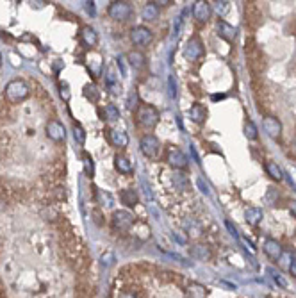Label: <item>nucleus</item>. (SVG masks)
Wrapping results in <instances>:
<instances>
[{
  "label": "nucleus",
  "mask_w": 296,
  "mask_h": 298,
  "mask_svg": "<svg viewBox=\"0 0 296 298\" xmlns=\"http://www.w3.org/2000/svg\"><path fill=\"white\" fill-rule=\"evenodd\" d=\"M252 89H254V97L259 104V111H264L270 105V86L262 80V77H254Z\"/></svg>",
  "instance_id": "nucleus-6"
},
{
  "label": "nucleus",
  "mask_w": 296,
  "mask_h": 298,
  "mask_svg": "<svg viewBox=\"0 0 296 298\" xmlns=\"http://www.w3.org/2000/svg\"><path fill=\"white\" fill-rule=\"evenodd\" d=\"M115 168L119 173H123V175H130V173L134 172V166H132L130 159L127 156H123V154H116L115 156Z\"/></svg>",
  "instance_id": "nucleus-20"
},
{
  "label": "nucleus",
  "mask_w": 296,
  "mask_h": 298,
  "mask_svg": "<svg viewBox=\"0 0 296 298\" xmlns=\"http://www.w3.org/2000/svg\"><path fill=\"white\" fill-rule=\"evenodd\" d=\"M29 93H31V89H29V86L23 80H11L5 86L4 97L9 104H20V102H23L29 97Z\"/></svg>",
  "instance_id": "nucleus-3"
},
{
  "label": "nucleus",
  "mask_w": 296,
  "mask_h": 298,
  "mask_svg": "<svg viewBox=\"0 0 296 298\" xmlns=\"http://www.w3.org/2000/svg\"><path fill=\"white\" fill-rule=\"evenodd\" d=\"M154 4L159 7V5H170V4H173V2H172V0H156Z\"/></svg>",
  "instance_id": "nucleus-45"
},
{
  "label": "nucleus",
  "mask_w": 296,
  "mask_h": 298,
  "mask_svg": "<svg viewBox=\"0 0 296 298\" xmlns=\"http://www.w3.org/2000/svg\"><path fill=\"white\" fill-rule=\"evenodd\" d=\"M175 238H177V239L180 241V243H186V241H187V238H184V236H182L180 232H175Z\"/></svg>",
  "instance_id": "nucleus-48"
},
{
  "label": "nucleus",
  "mask_w": 296,
  "mask_h": 298,
  "mask_svg": "<svg viewBox=\"0 0 296 298\" xmlns=\"http://www.w3.org/2000/svg\"><path fill=\"white\" fill-rule=\"evenodd\" d=\"M173 180H175V184H177V188H182L184 191L186 189H189V184H187V177L184 175V173H175V177H173Z\"/></svg>",
  "instance_id": "nucleus-37"
},
{
  "label": "nucleus",
  "mask_w": 296,
  "mask_h": 298,
  "mask_svg": "<svg viewBox=\"0 0 296 298\" xmlns=\"http://www.w3.org/2000/svg\"><path fill=\"white\" fill-rule=\"evenodd\" d=\"M136 225V216L127 209H119L113 213V218H111V227L116 232H129L132 230V227Z\"/></svg>",
  "instance_id": "nucleus-4"
},
{
  "label": "nucleus",
  "mask_w": 296,
  "mask_h": 298,
  "mask_svg": "<svg viewBox=\"0 0 296 298\" xmlns=\"http://www.w3.org/2000/svg\"><path fill=\"white\" fill-rule=\"evenodd\" d=\"M276 199H278V193H276L275 188H270V191H268V195H266V204L268 205H275L276 204Z\"/></svg>",
  "instance_id": "nucleus-39"
},
{
  "label": "nucleus",
  "mask_w": 296,
  "mask_h": 298,
  "mask_svg": "<svg viewBox=\"0 0 296 298\" xmlns=\"http://www.w3.org/2000/svg\"><path fill=\"white\" fill-rule=\"evenodd\" d=\"M273 278H275L276 282L280 284V286H286V282H284V278L280 277V275H278V273H276V275H273Z\"/></svg>",
  "instance_id": "nucleus-47"
},
{
  "label": "nucleus",
  "mask_w": 296,
  "mask_h": 298,
  "mask_svg": "<svg viewBox=\"0 0 296 298\" xmlns=\"http://www.w3.org/2000/svg\"><path fill=\"white\" fill-rule=\"evenodd\" d=\"M216 29H218L219 38H223V40H227V41H234L236 40V29L232 25H229L227 21L219 20L218 23H216Z\"/></svg>",
  "instance_id": "nucleus-21"
},
{
  "label": "nucleus",
  "mask_w": 296,
  "mask_h": 298,
  "mask_svg": "<svg viewBox=\"0 0 296 298\" xmlns=\"http://www.w3.org/2000/svg\"><path fill=\"white\" fill-rule=\"evenodd\" d=\"M214 9H216V13H218L219 16H225L230 9V2H216Z\"/></svg>",
  "instance_id": "nucleus-38"
},
{
  "label": "nucleus",
  "mask_w": 296,
  "mask_h": 298,
  "mask_svg": "<svg viewBox=\"0 0 296 298\" xmlns=\"http://www.w3.org/2000/svg\"><path fill=\"white\" fill-rule=\"evenodd\" d=\"M164 157H166L168 164L172 168H175V170H184V168H187V157L180 148L170 145L164 150Z\"/></svg>",
  "instance_id": "nucleus-8"
},
{
  "label": "nucleus",
  "mask_w": 296,
  "mask_h": 298,
  "mask_svg": "<svg viewBox=\"0 0 296 298\" xmlns=\"http://www.w3.org/2000/svg\"><path fill=\"white\" fill-rule=\"evenodd\" d=\"M139 148L145 157H148V159H157L159 154H161V141L154 134H145V136L141 138Z\"/></svg>",
  "instance_id": "nucleus-7"
},
{
  "label": "nucleus",
  "mask_w": 296,
  "mask_h": 298,
  "mask_svg": "<svg viewBox=\"0 0 296 298\" xmlns=\"http://www.w3.org/2000/svg\"><path fill=\"white\" fill-rule=\"evenodd\" d=\"M107 132H109V141L113 147L125 148L129 145V136H127V132L118 131V129H109Z\"/></svg>",
  "instance_id": "nucleus-18"
},
{
  "label": "nucleus",
  "mask_w": 296,
  "mask_h": 298,
  "mask_svg": "<svg viewBox=\"0 0 296 298\" xmlns=\"http://www.w3.org/2000/svg\"><path fill=\"white\" fill-rule=\"evenodd\" d=\"M130 40L136 47H148L154 40V32L145 25H138L130 31Z\"/></svg>",
  "instance_id": "nucleus-9"
},
{
  "label": "nucleus",
  "mask_w": 296,
  "mask_h": 298,
  "mask_svg": "<svg viewBox=\"0 0 296 298\" xmlns=\"http://www.w3.org/2000/svg\"><path fill=\"white\" fill-rule=\"evenodd\" d=\"M264 170H266V173L270 175L273 180H276V182H280L282 179H284V173H282V168L276 164V162H271V161H268L264 164Z\"/></svg>",
  "instance_id": "nucleus-28"
},
{
  "label": "nucleus",
  "mask_w": 296,
  "mask_h": 298,
  "mask_svg": "<svg viewBox=\"0 0 296 298\" xmlns=\"http://www.w3.org/2000/svg\"><path fill=\"white\" fill-rule=\"evenodd\" d=\"M115 262H116V256H115V252H113V250H107V252H104V254L100 256V264H102V266L109 268V266H113Z\"/></svg>",
  "instance_id": "nucleus-33"
},
{
  "label": "nucleus",
  "mask_w": 296,
  "mask_h": 298,
  "mask_svg": "<svg viewBox=\"0 0 296 298\" xmlns=\"http://www.w3.org/2000/svg\"><path fill=\"white\" fill-rule=\"evenodd\" d=\"M189 254H191L193 259H197V261H203L207 262L213 259V252L209 248L207 245H203V243H197V245H193L189 248Z\"/></svg>",
  "instance_id": "nucleus-15"
},
{
  "label": "nucleus",
  "mask_w": 296,
  "mask_h": 298,
  "mask_svg": "<svg viewBox=\"0 0 296 298\" xmlns=\"http://www.w3.org/2000/svg\"><path fill=\"white\" fill-rule=\"evenodd\" d=\"M80 43H82L86 48H95L97 47V43H99V36H97V32H95L93 27H82L80 29Z\"/></svg>",
  "instance_id": "nucleus-16"
},
{
  "label": "nucleus",
  "mask_w": 296,
  "mask_h": 298,
  "mask_svg": "<svg viewBox=\"0 0 296 298\" xmlns=\"http://www.w3.org/2000/svg\"><path fill=\"white\" fill-rule=\"evenodd\" d=\"M100 115L104 116L102 120H109V121H116L119 118V111L116 105L109 104V105H105V109L104 111H100Z\"/></svg>",
  "instance_id": "nucleus-29"
},
{
  "label": "nucleus",
  "mask_w": 296,
  "mask_h": 298,
  "mask_svg": "<svg viewBox=\"0 0 296 298\" xmlns=\"http://www.w3.org/2000/svg\"><path fill=\"white\" fill-rule=\"evenodd\" d=\"M119 200H121V204H123L125 207H136L138 202H139V197L136 193V189L127 188L119 193Z\"/></svg>",
  "instance_id": "nucleus-22"
},
{
  "label": "nucleus",
  "mask_w": 296,
  "mask_h": 298,
  "mask_svg": "<svg viewBox=\"0 0 296 298\" xmlns=\"http://www.w3.org/2000/svg\"><path fill=\"white\" fill-rule=\"evenodd\" d=\"M127 59H129L130 66H132V68H136V70L143 68V66L146 64L145 54L139 52V50H132V52H129V54H127Z\"/></svg>",
  "instance_id": "nucleus-24"
},
{
  "label": "nucleus",
  "mask_w": 296,
  "mask_h": 298,
  "mask_svg": "<svg viewBox=\"0 0 296 298\" xmlns=\"http://www.w3.org/2000/svg\"><path fill=\"white\" fill-rule=\"evenodd\" d=\"M136 102H138V91H132V93H130V99H129V109H138V105L139 104H136Z\"/></svg>",
  "instance_id": "nucleus-40"
},
{
  "label": "nucleus",
  "mask_w": 296,
  "mask_h": 298,
  "mask_svg": "<svg viewBox=\"0 0 296 298\" xmlns=\"http://www.w3.org/2000/svg\"><path fill=\"white\" fill-rule=\"evenodd\" d=\"M45 131H47V136L56 143L64 141V138H66V129H64V125L58 120L48 121L47 127H45Z\"/></svg>",
  "instance_id": "nucleus-12"
},
{
  "label": "nucleus",
  "mask_w": 296,
  "mask_h": 298,
  "mask_svg": "<svg viewBox=\"0 0 296 298\" xmlns=\"http://www.w3.org/2000/svg\"><path fill=\"white\" fill-rule=\"evenodd\" d=\"M207 288L198 282L187 284V288L184 289V298H207Z\"/></svg>",
  "instance_id": "nucleus-19"
},
{
  "label": "nucleus",
  "mask_w": 296,
  "mask_h": 298,
  "mask_svg": "<svg viewBox=\"0 0 296 298\" xmlns=\"http://www.w3.org/2000/svg\"><path fill=\"white\" fill-rule=\"evenodd\" d=\"M262 129H264L266 134L270 138H273V139H278V138L282 136V123L278 118H275V116H266L264 121H262Z\"/></svg>",
  "instance_id": "nucleus-13"
},
{
  "label": "nucleus",
  "mask_w": 296,
  "mask_h": 298,
  "mask_svg": "<svg viewBox=\"0 0 296 298\" xmlns=\"http://www.w3.org/2000/svg\"><path fill=\"white\" fill-rule=\"evenodd\" d=\"M118 298H139V295L134 293V291H121L118 295Z\"/></svg>",
  "instance_id": "nucleus-42"
},
{
  "label": "nucleus",
  "mask_w": 296,
  "mask_h": 298,
  "mask_svg": "<svg viewBox=\"0 0 296 298\" xmlns=\"http://www.w3.org/2000/svg\"><path fill=\"white\" fill-rule=\"evenodd\" d=\"M189 118L195 123H203V121L207 120V109L202 104H193L189 107Z\"/></svg>",
  "instance_id": "nucleus-23"
},
{
  "label": "nucleus",
  "mask_w": 296,
  "mask_h": 298,
  "mask_svg": "<svg viewBox=\"0 0 296 298\" xmlns=\"http://www.w3.org/2000/svg\"><path fill=\"white\" fill-rule=\"evenodd\" d=\"M262 209H259V207H248V209L244 211V218H246V221H248L250 225H254V227H257V225L262 221Z\"/></svg>",
  "instance_id": "nucleus-25"
},
{
  "label": "nucleus",
  "mask_w": 296,
  "mask_h": 298,
  "mask_svg": "<svg viewBox=\"0 0 296 298\" xmlns=\"http://www.w3.org/2000/svg\"><path fill=\"white\" fill-rule=\"evenodd\" d=\"M84 97L89 100V102H99L100 100V91H99V88L95 86V84H86L84 86Z\"/></svg>",
  "instance_id": "nucleus-30"
},
{
  "label": "nucleus",
  "mask_w": 296,
  "mask_h": 298,
  "mask_svg": "<svg viewBox=\"0 0 296 298\" xmlns=\"http://www.w3.org/2000/svg\"><path fill=\"white\" fill-rule=\"evenodd\" d=\"M86 9H88V13L91 16L95 15V5H93V2H86Z\"/></svg>",
  "instance_id": "nucleus-44"
},
{
  "label": "nucleus",
  "mask_w": 296,
  "mask_h": 298,
  "mask_svg": "<svg viewBox=\"0 0 296 298\" xmlns=\"http://www.w3.org/2000/svg\"><path fill=\"white\" fill-rule=\"evenodd\" d=\"M73 136H75V139L79 141V145H84V143H86V132H84V129L79 125V123L73 125Z\"/></svg>",
  "instance_id": "nucleus-36"
},
{
  "label": "nucleus",
  "mask_w": 296,
  "mask_h": 298,
  "mask_svg": "<svg viewBox=\"0 0 296 298\" xmlns=\"http://www.w3.org/2000/svg\"><path fill=\"white\" fill-rule=\"evenodd\" d=\"M184 56L186 59L189 61H197L203 56V45L202 41L198 40V38H191L189 41L186 43V47H184Z\"/></svg>",
  "instance_id": "nucleus-11"
},
{
  "label": "nucleus",
  "mask_w": 296,
  "mask_h": 298,
  "mask_svg": "<svg viewBox=\"0 0 296 298\" xmlns=\"http://www.w3.org/2000/svg\"><path fill=\"white\" fill-rule=\"evenodd\" d=\"M262 250H264L266 256L270 257V259H273V261H278V259L282 257V254H284V248H282V245L276 239H273V238H268V239H264Z\"/></svg>",
  "instance_id": "nucleus-14"
},
{
  "label": "nucleus",
  "mask_w": 296,
  "mask_h": 298,
  "mask_svg": "<svg viewBox=\"0 0 296 298\" xmlns=\"http://www.w3.org/2000/svg\"><path fill=\"white\" fill-rule=\"evenodd\" d=\"M59 93H61V97H62V99H64V100L70 99V91H68V86H66V84H64V82L61 84V91H59Z\"/></svg>",
  "instance_id": "nucleus-43"
},
{
  "label": "nucleus",
  "mask_w": 296,
  "mask_h": 298,
  "mask_svg": "<svg viewBox=\"0 0 296 298\" xmlns=\"http://www.w3.org/2000/svg\"><path fill=\"white\" fill-rule=\"evenodd\" d=\"M82 162H84V172H86V175H88V177H93L95 162H93V159H91V156H89V154H82Z\"/></svg>",
  "instance_id": "nucleus-32"
},
{
  "label": "nucleus",
  "mask_w": 296,
  "mask_h": 298,
  "mask_svg": "<svg viewBox=\"0 0 296 298\" xmlns=\"http://www.w3.org/2000/svg\"><path fill=\"white\" fill-rule=\"evenodd\" d=\"M193 16L198 21H207L209 16H211V5H209V2H203V0L195 2V5H193Z\"/></svg>",
  "instance_id": "nucleus-17"
},
{
  "label": "nucleus",
  "mask_w": 296,
  "mask_h": 298,
  "mask_svg": "<svg viewBox=\"0 0 296 298\" xmlns=\"http://www.w3.org/2000/svg\"><path fill=\"white\" fill-rule=\"evenodd\" d=\"M189 91H191L195 97H198V99L203 95V91H200V86H198V84H193V82H189Z\"/></svg>",
  "instance_id": "nucleus-41"
},
{
  "label": "nucleus",
  "mask_w": 296,
  "mask_h": 298,
  "mask_svg": "<svg viewBox=\"0 0 296 298\" xmlns=\"http://www.w3.org/2000/svg\"><path fill=\"white\" fill-rule=\"evenodd\" d=\"M141 18L146 21H154L159 18V7H157L154 2H148V4H145V7L141 9Z\"/></svg>",
  "instance_id": "nucleus-26"
},
{
  "label": "nucleus",
  "mask_w": 296,
  "mask_h": 298,
  "mask_svg": "<svg viewBox=\"0 0 296 298\" xmlns=\"http://www.w3.org/2000/svg\"><path fill=\"white\" fill-rule=\"evenodd\" d=\"M109 16L113 18V20L116 21H125L129 20L130 15H132V7H130L129 2H113V4L109 5Z\"/></svg>",
  "instance_id": "nucleus-10"
},
{
  "label": "nucleus",
  "mask_w": 296,
  "mask_h": 298,
  "mask_svg": "<svg viewBox=\"0 0 296 298\" xmlns=\"http://www.w3.org/2000/svg\"><path fill=\"white\" fill-rule=\"evenodd\" d=\"M0 64H2V56H0Z\"/></svg>",
  "instance_id": "nucleus-50"
},
{
  "label": "nucleus",
  "mask_w": 296,
  "mask_h": 298,
  "mask_svg": "<svg viewBox=\"0 0 296 298\" xmlns=\"http://www.w3.org/2000/svg\"><path fill=\"white\" fill-rule=\"evenodd\" d=\"M184 229H186V232H187V236H191V238H195V239H197V238H200V236H202V225L198 223L197 220H189V218H187V220H184Z\"/></svg>",
  "instance_id": "nucleus-27"
},
{
  "label": "nucleus",
  "mask_w": 296,
  "mask_h": 298,
  "mask_svg": "<svg viewBox=\"0 0 296 298\" xmlns=\"http://www.w3.org/2000/svg\"><path fill=\"white\" fill-rule=\"evenodd\" d=\"M244 52H246V61H248L250 72L254 74V77H260L266 72V68H268V58H266V54L262 52V48L257 45L254 38L246 40Z\"/></svg>",
  "instance_id": "nucleus-1"
},
{
  "label": "nucleus",
  "mask_w": 296,
  "mask_h": 298,
  "mask_svg": "<svg viewBox=\"0 0 296 298\" xmlns=\"http://www.w3.org/2000/svg\"><path fill=\"white\" fill-rule=\"evenodd\" d=\"M289 273H291L293 277H296V259L291 262V266H289Z\"/></svg>",
  "instance_id": "nucleus-46"
},
{
  "label": "nucleus",
  "mask_w": 296,
  "mask_h": 298,
  "mask_svg": "<svg viewBox=\"0 0 296 298\" xmlns=\"http://www.w3.org/2000/svg\"><path fill=\"white\" fill-rule=\"evenodd\" d=\"M244 21L252 31L259 29L264 23V15H262V9L257 5V2H246L244 4Z\"/></svg>",
  "instance_id": "nucleus-5"
},
{
  "label": "nucleus",
  "mask_w": 296,
  "mask_h": 298,
  "mask_svg": "<svg viewBox=\"0 0 296 298\" xmlns=\"http://www.w3.org/2000/svg\"><path fill=\"white\" fill-rule=\"evenodd\" d=\"M75 297L77 298H93V289L88 284H79L75 289Z\"/></svg>",
  "instance_id": "nucleus-31"
},
{
  "label": "nucleus",
  "mask_w": 296,
  "mask_h": 298,
  "mask_svg": "<svg viewBox=\"0 0 296 298\" xmlns=\"http://www.w3.org/2000/svg\"><path fill=\"white\" fill-rule=\"evenodd\" d=\"M95 200H97L100 205H105V207H111V205H113V197H111L109 193H104V191H99Z\"/></svg>",
  "instance_id": "nucleus-35"
},
{
  "label": "nucleus",
  "mask_w": 296,
  "mask_h": 298,
  "mask_svg": "<svg viewBox=\"0 0 296 298\" xmlns=\"http://www.w3.org/2000/svg\"><path fill=\"white\" fill-rule=\"evenodd\" d=\"M138 125L143 127L145 131H152L159 123V111L150 104H139L134 113Z\"/></svg>",
  "instance_id": "nucleus-2"
},
{
  "label": "nucleus",
  "mask_w": 296,
  "mask_h": 298,
  "mask_svg": "<svg viewBox=\"0 0 296 298\" xmlns=\"http://www.w3.org/2000/svg\"><path fill=\"white\" fill-rule=\"evenodd\" d=\"M244 136L248 138V139H252V141H254V139H257V136H259V132H257V127L254 125V121H246V123H244Z\"/></svg>",
  "instance_id": "nucleus-34"
},
{
  "label": "nucleus",
  "mask_w": 296,
  "mask_h": 298,
  "mask_svg": "<svg viewBox=\"0 0 296 298\" xmlns=\"http://www.w3.org/2000/svg\"><path fill=\"white\" fill-rule=\"evenodd\" d=\"M291 34H295V36H296V18L291 21Z\"/></svg>",
  "instance_id": "nucleus-49"
}]
</instances>
